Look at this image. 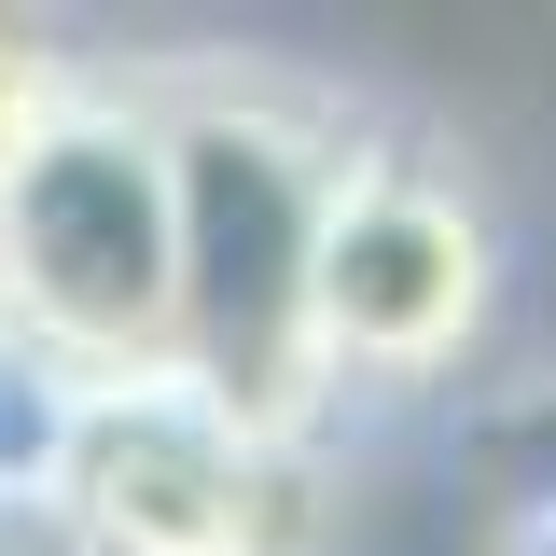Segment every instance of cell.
Listing matches in <instances>:
<instances>
[{
  "instance_id": "cell-10",
  "label": "cell",
  "mask_w": 556,
  "mask_h": 556,
  "mask_svg": "<svg viewBox=\"0 0 556 556\" xmlns=\"http://www.w3.org/2000/svg\"><path fill=\"white\" fill-rule=\"evenodd\" d=\"M529 501H556V486H529Z\"/></svg>"
},
{
  "instance_id": "cell-1",
  "label": "cell",
  "mask_w": 556,
  "mask_h": 556,
  "mask_svg": "<svg viewBox=\"0 0 556 556\" xmlns=\"http://www.w3.org/2000/svg\"><path fill=\"white\" fill-rule=\"evenodd\" d=\"M153 98L181 153V376L278 445H334L306 278H320V223H334V181L376 98L265 42H167Z\"/></svg>"
},
{
  "instance_id": "cell-2",
  "label": "cell",
  "mask_w": 556,
  "mask_h": 556,
  "mask_svg": "<svg viewBox=\"0 0 556 556\" xmlns=\"http://www.w3.org/2000/svg\"><path fill=\"white\" fill-rule=\"evenodd\" d=\"M0 348L42 404L181 376V153H167L153 56H84L70 98L14 139V167H0Z\"/></svg>"
},
{
  "instance_id": "cell-5",
  "label": "cell",
  "mask_w": 556,
  "mask_h": 556,
  "mask_svg": "<svg viewBox=\"0 0 556 556\" xmlns=\"http://www.w3.org/2000/svg\"><path fill=\"white\" fill-rule=\"evenodd\" d=\"M70 70H84V42H70L56 14H0V167H14V139L70 98Z\"/></svg>"
},
{
  "instance_id": "cell-9",
  "label": "cell",
  "mask_w": 556,
  "mask_h": 556,
  "mask_svg": "<svg viewBox=\"0 0 556 556\" xmlns=\"http://www.w3.org/2000/svg\"><path fill=\"white\" fill-rule=\"evenodd\" d=\"M0 556H56V529L28 515V486H0Z\"/></svg>"
},
{
  "instance_id": "cell-8",
  "label": "cell",
  "mask_w": 556,
  "mask_h": 556,
  "mask_svg": "<svg viewBox=\"0 0 556 556\" xmlns=\"http://www.w3.org/2000/svg\"><path fill=\"white\" fill-rule=\"evenodd\" d=\"M473 556H556V501H486V543Z\"/></svg>"
},
{
  "instance_id": "cell-3",
  "label": "cell",
  "mask_w": 556,
  "mask_h": 556,
  "mask_svg": "<svg viewBox=\"0 0 556 556\" xmlns=\"http://www.w3.org/2000/svg\"><path fill=\"white\" fill-rule=\"evenodd\" d=\"M486 320H501V223L486 181L431 126L376 112L320 223V278H306V334H320V390L334 431L376 404H445L473 376Z\"/></svg>"
},
{
  "instance_id": "cell-7",
  "label": "cell",
  "mask_w": 556,
  "mask_h": 556,
  "mask_svg": "<svg viewBox=\"0 0 556 556\" xmlns=\"http://www.w3.org/2000/svg\"><path fill=\"white\" fill-rule=\"evenodd\" d=\"M28 445H42V390H28L14 348H0V486H28Z\"/></svg>"
},
{
  "instance_id": "cell-4",
  "label": "cell",
  "mask_w": 556,
  "mask_h": 556,
  "mask_svg": "<svg viewBox=\"0 0 556 556\" xmlns=\"http://www.w3.org/2000/svg\"><path fill=\"white\" fill-rule=\"evenodd\" d=\"M334 501V445H278L195 376L70 390L28 445V515L56 556H306Z\"/></svg>"
},
{
  "instance_id": "cell-6",
  "label": "cell",
  "mask_w": 556,
  "mask_h": 556,
  "mask_svg": "<svg viewBox=\"0 0 556 556\" xmlns=\"http://www.w3.org/2000/svg\"><path fill=\"white\" fill-rule=\"evenodd\" d=\"M473 459L501 473V501L556 486V376H529V390H501V404L473 417Z\"/></svg>"
}]
</instances>
